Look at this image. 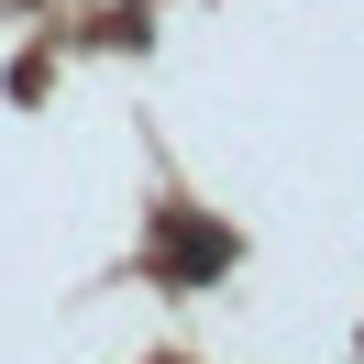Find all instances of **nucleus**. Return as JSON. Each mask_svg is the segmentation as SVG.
Segmentation results:
<instances>
[{
	"instance_id": "1",
	"label": "nucleus",
	"mask_w": 364,
	"mask_h": 364,
	"mask_svg": "<svg viewBox=\"0 0 364 364\" xmlns=\"http://www.w3.org/2000/svg\"><path fill=\"white\" fill-rule=\"evenodd\" d=\"M232 254H243V243H232L221 221H188V210H166V221H155V254H144V265H155L166 287H210Z\"/></svg>"
}]
</instances>
